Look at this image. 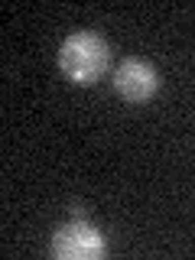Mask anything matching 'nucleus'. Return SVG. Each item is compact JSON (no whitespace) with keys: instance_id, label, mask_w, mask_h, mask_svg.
Wrapping results in <instances>:
<instances>
[{"instance_id":"obj_1","label":"nucleus","mask_w":195,"mask_h":260,"mask_svg":"<svg viewBox=\"0 0 195 260\" xmlns=\"http://www.w3.org/2000/svg\"><path fill=\"white\" fill-rule=\"evenodd\" d=\"M111 69V46L101 32L78 29L69 32L59 46V72L72 85H94Z\"/></svg>"},{"instance_id":"obj_2","label":"nucleus","mask_w":195,"mask_h":260,"mask_svg":"<svg viewBox=\"0 0 195 260\" xmlns=\"http://www.w3.org/2000/svg\"><path fill=\"white\" fill-rule=\"evenodd\" d=\"M49 250H52L55 260H101L108 254V241L91 221L75 215L72 221H65L52 231Z\"/></svg>"},{"instance_id":"obj_3","label":"nucleus","mask_w":195,"mask_h":260,"mask_svg":"<svg viewBox=\"0 0 195 260\" xmlns=\"http://www.w3.org/2000/svg\"><path fill=\"white\" fill-rule=\"evenodd\" d=\"M111 81H114V91L124 98L127 104H146L159 91V72L146 59H137V55L120 59Z\"/></svg>"}]
</instances>
